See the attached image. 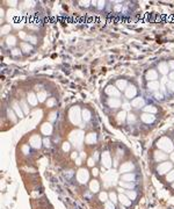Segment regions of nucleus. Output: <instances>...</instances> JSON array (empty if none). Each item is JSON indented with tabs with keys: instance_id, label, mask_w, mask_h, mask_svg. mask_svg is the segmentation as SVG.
<instances>
[{
	"instance_id": "obj_1",
	"label": "nucleus",
	"mask_w": 174,
	"mask_h": 209,
	"mask_svg": "<svg viewBox=\"0 0 174 209\" xmlns=\"http://www.w3.org/2000/svg\"><path fill=\"white\" fill-rule=\"evenodd\" d=\"M68 119L70 121L73 123V124H77L79 126L81 123V120H83V112L80 111V108L78 106H74L70 109L68 112Z\"/></svg>"
},
{
	"instance_id": "obj_2",
	"label": "nucleus",
	"mask_w": 174,
	"mask_h": 209,
	"mask_svg": "<svg viewBox=\"0 0 174 209\" xmlns=\"http://www.w3.org/2000/svg\"><path fill=\"white\" fill-rule=\"evenodd\" d=\"M158 148L160 150H164L165 152H172L174 149V144L172 143V141L167 137H161L157 143Z\"/></svg>"
},
{
	"instance_id": "obj_3",
	"label": "nucleus",
	"mask_w": 174,
	"mask_h": 209,
	"mask_svg": "<svg viewBox=\"0 0 174 209\" xmlns=\"http://www.w3.org/2000/svg\"><path fill=\"white\" fill-rule=\"evenodd\" d=\"M105 93H106L109 98L121 97V92H120V90H119L116 86H114V85H108L106 88H105Z\"/></svg>"
},
{
	"instance_id": "obj_4",
	"label": "nucleus",
	"mask_w": 174,
	"mask_h": 209,
	"mask_svg": "<svg viewBox=\"0 0 174 209\" xmlns=\"http://www.w3.org/2000/svg\"><path fill=\"white\" fill-rule=\"evenodd\" d=\"M70 138H71V141L73 143L80 145V143L83 142V140H84V133L81 130H79V129H78V130H74V131L71 134Z\"/></svg>"
},
{
	"instance_id": "obj_5",
	"label": "nucleus",
	"mask_w": 174,
	"mask_h": 209,
	"mask_svg": "<svg viewBox=\"0 0 174 209\" xmlns=\"http://www.w3.org/2000/svg\"><path fill=\"white\" fill-rule=\"evenodd\" d=\"M125 92V98L129 99V100H134L137 95V87L135 85H129L128 87H127V90L124 91Z\"/></svg>"
},
{
	"instance_id": "obj_6",
	"label": "nucleus",
	"mask_w": 174,
	"mask_h": 209,
	"mask_svg": "<svg viewBox=\"0 0 174 209\" xmlns=\"http://www.w3.org/2000/svg\"><path fill=\"white\" fill-rule=\"evenodd\" d=\"M107 104L110 108H119V107H121L123 102L120 98H108Z\"/></svg>"
},
{
	"instance_id": "obj_7",
	"label": "nucleus",
	"mask_w": 174,
	"mask_h": 209,
	"mask_svg": "<svg viewBox=\"0 0 174 209\" xmlns=\"http://www.w3.org/2000/svg\"><path fill=\"white\" fill-rule=\"evenodd\" d=\"M145 79L147 82H156L158 79V71L157 70H147V72L145 73Z\"/></svg>"
},
{
	"instance_id": "obj_8",
	"label": "nucleus",
	"mask_w": 174,
	"mask_h": 209,
	"mask_svg": "<svg viewBox=\"0 0 174 209\" xmlns=\"http://www.w3.org/2000/svg\"><path fill=\"white\" fill-rule=\"evenodd\" d=\"M141 120L143 121L144 123H146V124H151V123H153V122L156 121V116H154V114L143 113V114L141 115Z\"/></svg>"
},
{
	"instance_id": "obj_9",
	"label": "nucleus",
	"mask_w": 174,
	"mask_h": 209,
	"mask_svg": "<svg viewBox=\"0 0 174 209\" xmlns=\"http://www.w3.org/2000/svg\"><path fill=\"white\" fill-rule=\"evenodd\" d=\"M131 106L136 109H141V108H144L145 107V101H144L143 98L138 97L135 98L134 100H131Z\"/></svg>"
},
{
	"instance_id": "obj_10",
	"label": "nucleus",
	"mask_w": 174,
	"mask_h": 209,
	"mask_svg": "<svg viewBox=\"0 0 174 209\" xmlns=\"http://www.w3.org/2000/svg\"><path fill=\"white\" fill-rule=\"evenodd\" d=\"M158 70L163 76H166V75H168V72H169L171 69H169V65H168L167 62H161V63H159Z\"/></svg>"
},
{
	"instance_id": "obj_11",
	"label": "nucleus",
	"mask_w": 174,
	"mask_h": 209,
	"mask_svg": "<svg viewBox=\"0 0 174 209\" xmlns=\"http://www.w3.org/2000/svg\"><path fill=\"white\" fill-rule=\"evenodd\" d=\"M171 169H172V163L165 162V163H161V164L158 166V172L160 174H164V173H166V172L169 171Z\"/></svg>"
},
{
	"instance_id": "obj_12",
	"label": "nucleus",
	"mask_w": 174,
	"mask_h": 209,
	"mask_svg": "<svg viewBox=\"0 0 174 209\" xmlns=\"http://www.w3.org/2000/svg\"><path fill=\"white\" fill-rule=\"evenodd\" d=\"M146 88L150 91V92H154L156 93L160 88V82L158 80H156V82H149L147 85H146Z\"/></svg>"
},
{
	"instance_id": "obj_13",
	"label": "nucleus",
	"mask_w": 174,
	"mask_h": 209,
	"mask_svg": "<svg viewBox=\"0 0 174 209\" xmlns=\"http://www.w3.org/2000/svg\"><path fill=\"white\" fill-rule=\"evenodd\" d=\"M52 126H51V123H48L46 122L44 124H42V127H41V133L43 135H46V136H49V135H51L52 133Z\"/></svg>"
},
{
	"instance_id": "obj_14",
	"label": "nucleus",
	"mask_w": 174,
	"mask_h": 209,
	"mask_svg": "<svg viewBox=\"0 0 174 209\" xmlns=\"http://www.w3.org/2000/svg\"><path fill=\"white\" fill-rule=\"evenodd\" d=\"M127 117H128V114H127L125 111H123V109H122L121 112H119L116 114V121H117L120 124H121V123H124V122L127 121Z\"/></svg>"
},
{
	"instance_id": "obj_15",
	"label": "nucleus",
	"mask_w": 174,
	"mask_h": 209,
	"mask_svg": "<svg viewBox=\"0 0 174 209\" xmlns=\"http://www.w3.org/2000/svg\"><path fill=\"white\" fill-rule=\"evenodd\" d=\"M27 100H28L29 104H31V106H36V104H37V102H38L37 94H35L34 92H30V93H28Z\"/></svg>"
},
{
	"instance_id": "obj_16",
	"label": "nucleus",
	"mask_w": 174,
	"mask_h": 209,
	"mask_svg": "<svg viewBox=\"0 0 174 209\" xmlns=\"http://www.w3.org/2000/svg\"><path fill=\"white\" fill-rule=\"evenodd\" d=\"M41 137L38 136V135H34V136H31L30 138V144L34 146V148H40L41 146Z\"/></svg>"
},
{
	"instance_id": "obj_17",
	"label": "nucleus",
	"mask_w": 174,
	"mask_h": 209,
	"mask_svg": "<svg viewBox=\"0 0 174 209\" xmlns=\"http://www.w3.org/2000/svg\"><path fill=\"white\" fill-rule=\"evenodd\" d=\"M128 86H129V84L125 79H122V80L121 79H119V80L116 82V87H117L120 91H125Z\"/></svg>"
},
{
	"instance_id": "obj_18",
	"label": "nucleus",
	"mask_w": 174,
	"mask_h": 209,
	"mask_svg": "<svg viewBox=\"0 0 174 209\" xmlns=\"http://www.w3.org/2000/svg\"><path fill=\"white\" fill-rule=\"evenodd\" d=\"M5 42H6V45L9 47V48H13V47H15L16 44V37L14 35H8L6 40H5Z\"/></svg>"
},
{
	"instance_id": "obj_19",
	"label": "nucleus",
	"mask_w": 174,
	"mask_h": 209,
	"mask_svg": "<svg viewBox=\"0 0 174 209\" xmlns=\"http://www.w3.org/2000/svg\"><path fill=\"white\" fill-rule=\"evenodd\" d=\"M14 112H15V114L17 115V117H23V115H24V113H23V111H22V108H21V106L19 104H13V108H12Z\"/></svg>"
},
{
	"instance_id": "obj_20",
	"label": "nucleus",
	"mask_w": 174,
	"mask_h": 209,
	"mask_svg": "<svg viewBox=\"0 0 174 209\" xmlns=\"http://www.w3.org/2000/svg\"><path fill=\"white\" fill-rule=\"evenodd\" d=\"M85 142L87 143V144H94V143L96 142V134L95 133H90V134L85 137Z\"/></svg>"
},
{
	"instance_id": "obj_21",
	"label": "nucleus",
	"mask_w": 174,
	"mask_h": 209,
	"mask_svg": "<svg viewBox=\"0 0 174 209\" xmlns=\"http://www.w3.org/2000/svg\"><path fill=\"white\" fill-rule=\"evenodd\" d=\"M20 49H21L23 52L28 53V52H30L31 50H33V47H31L29 43H27V42H22V43H20Z\"/></svg>"
},
{
	"instance_id": "obj_22",
	"label": "nucleus",
	"mask_w": 174,
	"mask_h": 209,
	"mask_svg": "<svg viewBox=\"0 0 174 209\" xmlns=\"http://www.w3.org/2000/svg\"><path fill=\"white\" fill-rule=\"evenodd\" d=\"M143 111L144 113H149V114H156V113L158 112V109L154 106H152V104H146L143 108Z\"/></svg>"
},
{
	"instance_id": "obj_23",
	"label": "nucleus",
	"mask_w": 174,
	"mask_h": 209,
	"mask_svg": "<svg viewBox=\"0 0 174 209\" xmlns=\"http://www.w3.org/2000/svg\"><path fill=\"white\" fill-rule=\"evenodd\" d=\"M154 158H156V160H164V159H166L167 158V155L166 153H164V152H161V151H156L154 152Z\"/></svg>"
},
{
	"instance_id": "obj_24",
	"label": "nucleus",
	"mask_w": 174,
	"mask_h": 209,
	"mask_svg": "<svg viewBox=\"0 0 174 209\" xmlns=\"http://www.w3.org/2000/svg\"><path fill=\"white\" fill-rule=\"evenodd\" d=\"M46 97H48V93L46 91H41L37 93V99H38V102H44L46 101Z\"/></svg>"
},
{
	"instance_id": "obj_25",
	"label": "nucleus",
	"mask_w": 174,
	"mask_h": 209,
	"mask_svg": "<svg viewBox=\"0 0 174 209\" xmlns=\"http://www.w3.org/2000/svg\"><path fill=\"white\" fill-rule=\"evenodd\" d=\"M92 119V114L88 109H84L83 111V120L85 122H88Z\"/></svg>"
},
{
	"instance_id": "obj_26",
	"label": "nucleus",
	"mask_w": 174,
	"mask_h": 209,
	"mask_svg": "<svg viewBox=\"0 0 174 209\" xmlns=\"http://www.w3.org/2000/svg\"><path fill=\"white\" fill-rule=\"evenodd\" d=\"M7 115H8V119L12 120V122H16V117H17V115L14 113L13 109H7Z\"/></svg>"
},
{
	"instance_id": "obj_27",
	"label": "nucleus",
	"mask_w": 174,
	"mask_h": 209,
	"mask_svg": "<svg viewBox=\"0 0 174 209\" xmlns=\"http://www.w3.org/2000/svg\"><path fill=\"white\" fill-rule=\"evenodd\" d=\"M21 51L22 50L20 48H13L12 51H11V55L14 56V57H19V56H21Z\"/></svg>"
},
{
	"instance_id": "obj_28",
	"label": "nucleus",
	"mask_w": 174,
	"mask_h": 209,
	"mask_svg": "<svg viewBox=\"0 0 174 209\" xmlns=\"http://www.w3.org/2000/svg\"><path fill=\"white\" fill-rule=\"evenodd\" d=\"M132 167H134V166H132V164H131V163H125L124 165H122V166H121V171L122 172L130 171Z\"/></svg>"
},
{
	"instance_id": "obj_29",
	"label": "nucleus",
	"mask_w": 174,
	"mask_h": 209,
	"mask_svg": "<svg viewBox=\"0 0 174 209\" xmlns=\"http://www.w3.org/2000/svg\"><path fill=\"white\" fill-rule=\"evenodd\" d=\"M166 88L168 92H171V93H174V82L172 80H168L166 82Z\"/></svg>"
},
{
	"instance_id": "obj_30",
	"label": "nucleus",
	"mask_w": 174,
	"mask_h": 209,
	"mask_svg": "<svg viewBox=\"0 0 174 209\" xmlns=\"http://www.w3.org/2000/svg\"><path fill=\"white\" fill-rule=\"evenodd\" d=\"M102 162H106L105 164H106L107 166L110 165V163H109V162H110V157H109V153H108V152H105V153L102 155Z\"/></svg>"
},
{
	"instance_id": "obj_31",
	"label": "nucleus",
	"mask_w": 174,
	"mask_h": 209,
	"mask_svg": "<svg viewBox=\"0 0 174 209\" xmlns=\"http://www.w3.org/2000/svg\"><path fill=\"white\" fill-rule=\"evenodd\" d=\"M17 14H19V13H17V12H16V11H9V12H8V21H13V19H14V18H15V16H17Z\"/></svg>"
},
{
	"instance_id": "obj_32",
	"label": "nucleus",
	"mask_w": 174,
	"mask_h": 209,
	"mask_svg": "<svg viewBox=\"0 0 174 209\" xmlns=\"http://www.w3.org/2000/svg\"><path fill=\"white\" fill-rule=\"evenodd\" d=\"M9 31H11V24H5V26H2V28H1V34H2V35H6Z\"/></svg>"
},
{
	"instance_id": "obj_33",
	"label": "nucleus",
	"mask_w": 174,
	"mask_h": 209,
	"mask_svg": "<svg viewBox=\"0 0 174 209\" xmlns=\"http://www.w3.org/2000/svg\"><path fill=\"white\" fill-rule=\"evenodd\" d=\"M21 108H22V111L24 114H28V113H29V107H28V104H26L24 101L21 102Z\"/></svg>"
},
{
	"instance_id": "obj_34",
	"label": "nucleus",
	"mask_w": 174,
	"mask_h": 209,
	"mask_svg": "<svg viewBox=\"0 0 174 209\" xmlns=\"http://www.w3.org/2000/svg\"><path fill=\"white\" fill-rule=\"evenodd\" d=\"M136 116L134 115V114H129L128 117H127V121H128L129 123H135L136 122Z\"/></svg>"
},
{
	"instance_id": "obj_35",
	"label": "nucleus",
	"mask_w": 174,
	"mask_h": 209,
	"mask_svg": "<svg viewBox=\"0 0 174 209\" xmlns=\"http://www.w3.org/2000/svg\"><path fill=\"white\" fill-rule=\"evenodd\" d=\"M166 179H167V181H169V182L174 181V170H172L171 172H168V174H167Z\"/></svg>"
},
{
	"instance_id": "obj_36",
	"label": "nucleus",
	"mask_w": 174,
	"mask_h": 209,
	"mask_svg": "<svg viewBox=\"0 0 174 209\" xmlns=\"http://www.w3.org/2000/svg\"><path fill=\"white\" fill-rule=\"evenodd\" d=\"M120 199H121V202H123V203H124L125 206H129V204L131 203V202L129 201V200L127 199V198H125V196H124V195H121V196H120Z\"/></svg>"
},
{
	"instance_id": "obj_37",
	"label": "nucleus",
	"mask_w": 174,
	"mask_h": 209,
	"mask_svg": "<svg viewBox=\"0 0 174 209\" xmlns=\"http://www.w3.org/2000/svg\"><path fill=\"white\" fill-rule=\"evenodd\" d=\"M56 102V100H55V98H50L48 101H46V104H48V107H52L53 104Z\"/></svg>"
},
{
	"instance_id": "obj_38",
	"label": "nucleus",
	"mask_w": 174,
	"mask_h": 209,
	"mask_svg": "<svg viewBox=\"0 0 174 209\" xmlns=\"http://www.w3.org/2000/svg\"><path fill=\"white\" fill-rule=\"evenodd\" d=\"M27 38H28V41H30L31 43H34V44H35V43H36V41H37V40H36V37H35V36H33V35H28V36H27Z\"/></svg>"
},
{
	"instance_id": "obj_39",
	"label": "nucleus",
	"mask_w": 174,
	"mask_h": 209,
	"mask_svg": "<svg viewBox=\"0 0 174 209\" xmlns=\"http://www.w3.org/2000/svg\"><path fill=\"white\" fill-rule=\"evenodd\" d=\"M123 179H125V180H134V179H135V175H134V174H128V175H124V177H123Z\"/></svg>"
},
{
	"instance_id": "obj_40",
	"label": "nucleus",
	"mask_w": 174,
	"mask_h": 209,
	"mask_svg": "<svg viewBox=\"0 0 174 209\" xmlns=\"http://www.w3.org/2000/svg\"><path fill=\"white\" fill-rule=\"evenodd\" d=\"M122 106H123V111H125V112H127V109L131 108V104H122Z\"/></svg>"
},
{
	"instance_id": "obj_41",
	"label": "nucleus",
	"mask_w": 174,
	"mask_h": 209,
	"mask_svg": "<svg viewBox=\"0 0 174 209\" xmlns=\"http://www.w3.org/2000/svg\"><path fill=\"white\" fill-rule=\"evenodd\" d=\"M154 97H156L157 100H161V99H163V94H161V93H158V92H156V93H154Z\"/></svg>"
},
{
	"instance_id": "obj_42",
	"label": "nucleus",
	"mask_w": 174,
	"mask_h": 209,
	"mask_svg": "<svg viewBox=\"0 0 174 209\" xmlns=\"http://www.w3.org/2000/svg\"><path fill=\"white\" fill-rule=\"evenodd\" d=\"M79 4H83L81 6H85V7H88V6H90V4H91V1H79Z\"/></svg>"
},
{
	"instance_id": "obj_43",
	"label": "nucleus",
	"mask_w": 174,
	"mask_h": 209,
	"mask_svg": "<svg viewBox=\"0 0 174 209\" xmlns=\"http://www.w3.org/2000/svg\"><path fill=\"white\" fill-rule=\"evenodd\" d=\"M63 149L65 150V151H68V150H70V145H68V143H64V145H63Z\"/></svg>"
},
{
	"instance_id": "obj_44",
	"label": "nucleus",
	"mask_w": 174,
	"mask_h": 209,
	"mask_svg": "<svg viewBox=\"0 0 174 209\" xmlns=\"http://www.w3.org/2000/svg\"><path fill=\"white\" fill-rule=\"evenodd\" d=\"M168 65H169V69H171V70H174V60H169V62H168Z\"/></svg>"
},
{
	"instance_id": "obj_45",
	"label": "nucleus",
	"mask_w": 174,
	"mask_h": 209,
	"mask_svg": "<svg viewBox=\"0 0 174 209\" xmlns=\"http://www.w3.org/2000/svg\"><path fill=\"white\" fill-rule=\"evenodd\" d=\"M168 78H169V80H172V82H174V71H172L169 75H168Z\"/></svg>"
},
{
	"instance_id": "obj_46",
	"label": "nucleus",
	"mask_w": 174,
	"mask_h": 209,
	"mask_svg": "<svg viewBox=\"0 0 174 209\" xmlns=\"http://www.w3.org/2000/svg\"><path fill=\"white\" fill-rule=\"evenodd\" d=\"M56 115H57L56 113H51V114H50V121H51V122H52V121H55V119H56L55 116H56Z\"/></svg>"
},
{
	"instance_id": "obj_47",
	"label": "nucleus",
	"mask_w": 174,
	"mask_h": 209,
	"mask_svg": "<svg viewBox=\"0 0 174 209\" xmlns=\"http://www.w3.org/2000/svg\"><path fill=\"white\" fill-rule=\"evenodd\" d=\"M98 4L100 5V6H99V9H102V8H103V6H105V2H103V1H99Z\"/></svg>"
},
{
	"instance_id": "obj_48",
	"label": "nucleus",
	"mask_w": 174,
	"mask_h": 209,
	"mask_svg": "<svg viewBox=\"0 0 174 209\" xmlns=\"http://www.w3.org/2000/svg\"><path fill=\"white\" fill-rule=\"evenodd\" d=\"M44 145H46V146H49V145H50V140H49V138H46V140H44Z\"/></svg>"
},
{
	"instance_id": "obj_49",
	"label": "nucleus",
	"mask_w": 174,
	"mask_h": 209,
	"mask_svg": "<svg viewBox=\"0 0 174 209\" xmlns=\"http://www.w3.org/2000/svg\"><path fill=\"white\" fill-rule=\"evenodd\" d=\"M19 36H20L21 38H24L26 36H27V35H26V34H24L23 31H20V33H19Z\"/></svg>"
},
{
	"instance_id": "obj_50",
	"label": "nucleus",
	"mask_w": 174,
	"mask_h": 209,
	"mask_svg": "<svg viewBox=\"0 0 174 209\" xmlns=\"http://www.w3.org/2000/svg\"><path fill=\"white\" fill-rule=\"evenodd\" d=\"M92 189H94V188H95V189H96V188H98V184H96V182H95V184H92Z\"/></svg>"
},
{
	"instance_id": "obj_51",
	"label": "nucleus",
	"mask_w": 174,
	"mask_h": 209,
	"mask_svg": "<svg viewBox=\"0 0 174 209\" xmlns=\"http://www.w3.org/2000/svg\"><path fill=\"white\" fill-rule=\"evenodd\" d=\"M121 185H123V186H125V187H132L131 184H124V182H121Z\"/></svg>"
},
{
	"instance_id": "obj_52",
	"label": "nucleus",
	"mask_w": 174,
	"mask_h": 209,
	"mask_svg": "<svg viewBox=\"0 0 174 209\" xmlns=\"http://www.w3.org/2000/svg\"><path fill=\"white\" fill-rule=\"evenodd\" d=\"M129 196H130V198H132V199H134V198H135V196H136V194H135V193H132V194H131V193H130V194H129Z\"/></svg>"
},
{
	"instance_id": "obj_53",
	"label": "nucleus",
	"mask_w": 174,
	"mask_h": 209,
	"mask_svg": "<svg viewBox=\"0 0 174 209\" xmlns=\"http://www.w3.org/2000/svg\"><path fill=\"white\" fill-rule=\"evenodd\" d=\"M173 187H174V184H173Z\"/></svg>"
}]
</instances>
